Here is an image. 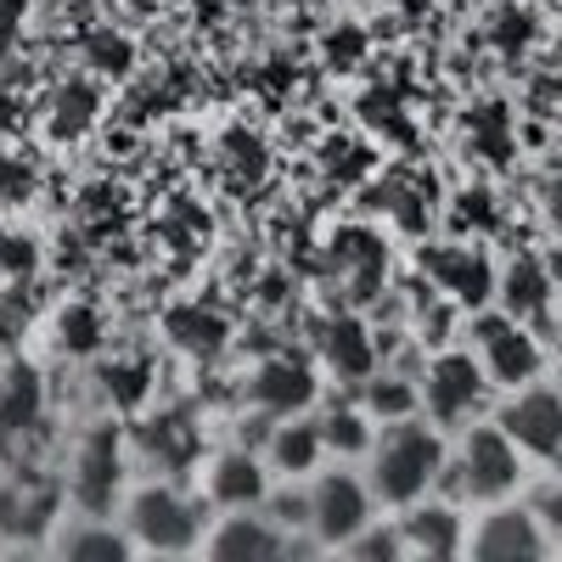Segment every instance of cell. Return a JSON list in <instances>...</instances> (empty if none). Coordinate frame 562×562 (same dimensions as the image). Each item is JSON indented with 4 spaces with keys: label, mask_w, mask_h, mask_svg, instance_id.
Segmentation results:
<instances>
[{
    "label": "cell",
    "mask_w": 562,
    "mask_h": 562,
    "mask_svg": "<svg viewBox=\"0 0 562 562\" xmlns=\"http://www.w3.org/2000/svg\"><path fill=\"white\" fill-rule=\"evenodd\" d=\"M445 467L450 461H445L439 434L405 416V422H389V434L371 445V490L389 506H411L445 479Z\"/></svg>",
    "instance_id": "cell-1"
},
{
    "label": "cell",
    "mask_w": 562,
    "mask_h": 562,
    "mask_svg": "<svg viewBox=\"0 0 562 562\" xmlns=\"http://www.w3.org/2000/svg\"><path fill=\"white\" fill-rule=\"evenodd\" d=\"M445 484L461 501H506L524 484V445L512 439L501 422L495 428H473L461 439L456 461L445 467Z\"/></svg>",
    "instance_id": "cell-2"
},
{
    "label": "cell",
    "mask_w": 562,
    "mask_h": 562,
    "mask_svg": "<svg viewBox=\"0 0 562 562\" xmlns=\"http://www.w3.org/2000/svg\"><path fill=\"white\" fill-rule=\"evenodd\" d=\"M124 524H130V535H135L140 551H192V546L209 540V535H203V501L180 495L175 484L135 490Z\"/></svg>",
    "instance_id": "cell-3"
},
{
    "label": "cell",
    "mask_w": 562,
    "mask_h": 562,
    "mask_svg": "<svg viewBox=\"0 0 562 562\" xmlns=\"http://www.w3.org/2000/svg\"><path fill=\"white\" fill-rule=\"evenodd\" d=\"M473 355L484 360V371L501 389H524L540 378V344L529 338V321H518L512 310L473 321Z\"/></svg>",
    "instance_id": "cell-4"
},
{
    "label": "cell",
    "mask_w": 562,
    "mask_h": 562,
    "mask_svg": "<svg viewBox=\"0 0 562 562\" xmlns=\"http://www.w3.org/2000/svg\"><path fill=\"white\" fill-rule=\"evenodd\" d=\"M124 490V450H119V428H90L74 450V473H68V495L79 512H90V518H102V512H113Z\"/></svg>",
    "instance_id": "cell-5"
},
{
    "label": "cell",
    "mask_w": 562,
    "mask_h": 562,
    "mask_svg": "<svg viewBox=\"0 0 562 562\" xmlns=\"http://www.w3.org/2000/svg\"><path fill=\"white\" fill-rule=\"evenodd\" d=\"M490 371H484V360L479 355H461V349H450V355H439L434 366H428V378H422V405L434 411V422H467L479 405H484V394H490Z\"/></svg>",
    "instance_id": "cell-6"
},
{
    "label": "cell",
    "mask_w": 562,
    "mask_h": 562,
    "mask_svg": "<svg viewBox=\"0 0 562 562\" xmlns=\"http://www.w3.org/2000/svg\"><path fill=\"white\" fill-rule=\"evenodd\" d=\"M371 524V490L355 473H326L310 490V535L321 546H349Z\"/></svg>",
    "instance_id": "cell-7"
},
{
    "label": "cell",
    "mask_w": 562,
    "mask_h": 562,
    "mask_svg": "<svg viewBox=\"0 0 562 562\" xmlns=\"http://www.w3.org/2000/svg\"><path fill=\"white\" fill-rule=\"evenodd\" d=\"M416 265H422V276H428L445 299L473 304V310H479L484 299H495V288H501L490 254L473 248V243H439V248H422Z\"/></svg>",
    "instance_id": "cell-8"
},
{
    "label": "cell",
    "mask_w": 562,
    "mask_h": 562,
    "mask_svg": "<svg viewBox=\"0 0 562 562\" xmlns=\"http://www.w3.org/2000/svg\"><path fill=\"white\" fill-rule=\"evenodd\" d=\"M467 551L473 557H490V562H535L551 551V535H546V518L529 506H495L490 518L467 535Z\"/></svg>",
    "instance_id": "cell-9"
},
{
    "label": "cell",
    "mask_w": 562,
    "mask_h": 562,
    "mask_svg": "<svg viewBox=\"0 0 562 562\" xmlns=\"http://www.w3.org/2000/svg\"><path fill=\"white\" fill-rule=\"evenodd\" d=\"M501 428L524 445L535 461H562V394L551 389H524L501 411Z\"/></svg>",
    "instance_id": "cell-10"
},
{
    "label": "cell",
    "mask_w": 562,
    "mask_h": 562,
    "mask_svg": "<svg viewBox=\"0 0 562 562\" xmlns=\"http://www.w3.org/2000/svg\"><path fill=\"white\" fill-rule=\"evenodd\" d=\"M135 450L147 456L158 473H186L198 456H203V428L192 422V411H158L135 428Z\"/></svg>",
    "instance_id": "cell-11"
},
{
    "label": "cell",
    "mask_w": 562,
    "mask_h": 562,
    "mask_svg": "<svg viewBox=\"0 0 562 562\" xmlns=\"http://www.w3.org/2000/svg\"><path fill=\"white\" fill-rule=\"evenodd\" d=\"M203 551L220 557V562H265V557L288 551V535L276 529V518H259L254 506H237V512H231V518L203 540Z\"/></svg>",
    "instance_id": "cell-12"
},
{
    "label": "cell",
    "mask_w": 562,
    "mask_h": 562,
    "mask_svg": "<svg viewBox=\"0 0 562 562\" xmlns=\"http://www.w3.org/2000/svg\"><path fill=\"white\" fill-rule=\"evenodd\" d=\"M248 400L259 411H270V416H293V411H304L315 400V371L304 360H293V355H276L248 378Z\"/></svg>",
    "instance_id": "cell-13"
},
{
    "label": "cell",
    "mask_w": 562,
    "mask_h": 562,
    "mask_svg": "<svg viewBox=\"0 0 562 562\" xmlns=\"http://www.w3.org/2000/svg\"><path fill=\"white\" fill-rule=\"evenodd\" d=\"M400 535H405V557H456L467 551V524L456 506H439V501H411V512L400 518Z\"/></svg>",
    "instance_id": "cell-14"
},
{
    "label": "cell",
    "mask_w": 562,
    "mask_h": 562,
    "mask_svg": "<svg viewBox=\"0 0 562 562\" xmlns=\"http://www.w3.org/2000/svg\"><path fill=\"white\" fill-rule=\"evenodd\" d=\"M57 524V484L18 479L0 490V535L7 540H40Z\"/></svg>",
    "instance_id": "cell-15"
},
{
    "label": "cell",
    "mask_w": 562,
    "mask_h": 562,
    "mask_svg": "<svg viewBox=\"0 0 562 562\" xmlns=\"http://www.w3.org/2000/svg\"><path fill=\"white\" fill-rule=\"evenodd\" d=\"M321 360H326V371H338L344 383H366L371 366H378V338H371L355 315H338L321 333Z\"/></svg>",
    "instance_id": "cell-16"
},
{
    "label": "cell",
    "mask_w": 562,
    "mask_h": 562,
    "mask_svg": "<svg viewBox=\"0 0 562 562\" xmlns=\"http://www.w3.org/2000/svg\"><path fill=\"white\" fill-rule=\"evenodd\" d=\"M378 209L400 225V231H422L434 220V175L422 169H389L378 186Z\"/></svg>",
    "instance_id": "cell-17"
},
{
    "label": "cell",
    "mask_w": 562,
    "mask_h": 562,
    "mask_svg": "<svg viewBox=\"0 0 562 562\" xmlns=\"http://www.w3.org/2000/svg\"><path fill=\"white\" fill-rule=\"evenodd\" d=\"M209 495H214L225 512L259 506V501L270 495V479H265V467H259L248 450H225V456H214V467H209Z\"/></svg>",
    "instance_id": "cell-18"
},
{
    "label": "cell",
    "mask_w": 562,
    "mask_h": 562,
    "mask_svg": "<svg viewBox=\"0 0 562 562\" xmlns=\"http://www.w3.org/2000/svg\"><path fill=\"white\" fill-rule=\"evenodd\" d=\"M551 293H557V276H551L546 259L524 254V259H512L506 276H501V299H506V310L518 321H546L551 315Z\"/></svg>",
    "instance_id": "cell-19"
},
{
    "label": "cell",
    "mask_w": 562,
    "mask_h": 562,
    "mask_svg": "<svg viewBox=\"0 0 562 562\" xmlns=\"http://www.w3.org/2000/svg\"><path fill=\"white\" fill-rule=\"evenodd\" d=\"M333 265L338 276L355 288V299H371V288L383 281L389 270V248L378 231H338V243H333Z\"/></svg>",
    "instance_id": "cell-20"
},
{
    "label": "cell",
    "mask_w": 562,
    "mask_h": 562,
    "mask_svg": "<svg viewBox=\"0 0 562 562\" xmlns=\"http://www.w3.org/2000/svg\"><path fill=\"white\" fill-rule=\"evenodd\" d=\"M164 333H169V344H175V349L209 360V355H220V349H225L231 321H225L214 304H175V310L164 315Z\"/></svg>",
    "instance_id": "cell-21"
},
{
    "label": "cell",
    "mask_w": 562,
    "mask_h": 562,
    "mask_svg": "<svg viewBox=\"0 0 562 562\" xmlns=\"http://www.w3.org/2000/svg\"><path fill=\"white\" fill-rule=\"evenodd\" d=\"M45 411V394H40V378L29 366H7L0 371V445L29 434Z\"/></svg>",
    "instance_id": "cell-22"
},
{
    "label": "cell",
    "mask_w": 562,
    "mask_h": 562,
    "mask_svg": "<svg viewBox=\"0 0 562 562\" xmlns=\"http://www.w3.org/2000/svg\"><path fill=\"white\" fill-rule=\"evenodd\" d=\"M326 456V434H321V422H288V428H276L270 434V461H276V473H315V461Z\"/></svg>",
    "instance_id": "cell-23"
},
{
    "label": "cell",
    "mask_w": 562,
    "mask_h": 562,
    "mask_svg": "<svg viewBox=\"0 0 562 562\" xmlns=\"http://www.w3.org/2000/svg\"><path fill=\"white\" fill-rule=\"evenodd\" d=\"M57 551L74 557V562H119V557H130V551H140V546H135V535H119V529H108L102 518H90V512H85V524L68 529V535L57 540Z\"/></svg>",
    "instance_id": "cell-24"
},
{
    "label": "cell",
    "mask_w": 562,
    "mask_h": 562,
    "mask_svg": "<svg viewBox=\"0 0 562 562\" xmlns=\"http://www.w3.org/2000/svg\"><path fill=\"white\" fill-rule=\"evenodd\" d=\"M102 389H108V400L124 405V411L147 405V394H153V360H147V355H119V360H108Z\"/></svg>",
    "instance_id": "cell-25"
},
{
    "label": "cell",
    "mask_w": 562,
    "mask_h": 562,
    "mask_svg": "<svg viewBox=\"0 0 562 562\" xmlns=\"http://www.w3.org/2000/svg\"><path fill=\"white\" fill-rule=\"evenodd\" d=\"M45 113H52L45 124H52V135H57V140H74V135H85V124H90V119H97V90H90L85 79H74V85H63V90H57Z\"/></svg>",
    "instance_id": "cell-26"
},
{
    "label": "cell",
    "mask_w": 562,
    "mask_h": 562,
    "mask_svg": "<svg viewBox=\"0 0 562 562\" xmlns=\"http://www.w3.org/2000/svg\"><path fill=\"white\" fill-rule=\"evenodd\" d=\"M467 140H473V153H484L490 164H506L512 158V113L506 108H473L467 113Z\"/></svg>",
    "instance_id": "cell-27"
},
{
    "label": "cell",
    "mask_w": 562,
    "mask_h": 562,
    "mask_svg": "<svg viewBox=\"0 0 562 562\" xmlns=\"http://www.w3.org/2000/svg\"><path fill=\"white\" fill-rule=\"evenodd\" d=\"M57 338H63L68 355H97L102 338H108V321H102L97 304H68V310L57 315Z\"/></svg>",
    "instance_id": "cell-28"
},
{
    "label": "cell",
    "mask_w": 562,
    "mask_h": 562,
    "mask_svg": "<svg viewBox=\"0 0 562 562\" xmlns=\"http://www.w3.org/2000/svg\"><path fill=\"white\" fill-rule=\"evenodd\" d=\"M371 422H378V416H371L366 405H360V411H333V416L321 422L326 450H338V456H360V450H371V445H378V439H371Z\"/></svg>",
    "instance_id": "cell-29"
},
{
    "label": "cell",
    "mask_w": 562,
    "mask_h": 562,
    "mask_svg": "<svg viewBox=\"0 0 562 562\" xmlns=\"http://www.w3.org/2000/svg\"><path fill=\"white\" fill-rule=\"evenodd\" d=\"M416 400H422V394H416L405 378H366V411L378 416L383 428H389V422H405V416L416 411Z\"/></svg>",
    "instance_id": "cell-30"
},
{
    "label": "cell",
    "mask_w": 562,
    "mask_h": 562,
    "mask_svg": "<svg viewBox=\"0 0 562 562\" xmlns=\"http://www.w3.org/2000/svg\"><path fill=\"white\" fill-rule=\"evenodd\" d=\"M85 68H97V74H130L135 68V45L113 29H90L85 34Z\"/></svg>",
    "instance_id": "cell-31"
},
{
    "label": "cell",
    "mask_w": 562,
    "mask_h": 562,
    "mask_svg": "<svg viewBox=\"0 0 562 562\" xmlns=\"http://www.w3.org/2000/svg\"><path fill=\"white\" fill-rule=\"evenodd\" d=\"M450 220L456 225H473V231H490L495 225V198L490 192H461L456 209H450Z\"/></svg>",
    "instance_id": "cell-32"
},
{
    "label": "cell",
    "mask_w": 562,
    "mask_h": 562,
    "mask_svg": "<svg viewBox=\"0 0 562 562\" xmlns=\"http://www.w3.org/2000/svg\"><path fill=\"white\" fill-rule=\"evenodd\" d=\"M34 186V169L23 158H0V203H23Z\"/></svg>",
    "instance_id": "cell-33"
},
{
    "label": "cell",
    "mask_w": 562,
    "mask_h": 562,
    "mask_svg": "<svg viewBox=\"0 0 562 562\" xmlns=\"http://www.w3.org/2000/svg\"><path fill=\"white\" fill-rule=\"evenodd\" d=\"M360 52H366V34H360V29H338L333 40H326V57H333L338 68H355Z\"/></svg>",
    "instance_id": "cell-34"
},
{
    "label": "cell",
    "mask_w": 562,
    "mask_h": 562,
    "mask_svg": "<svg viewBox=\"0 0 562 562\" xmlns=\"http://www.w3.org/2000/svg\"><path fill=\"white\" fill-rule=\"evenodd\" d=\"M495 40L506 45V52H512V45H524V40H529V18L512 12V7H501V12H495Z\"/></svg>",
    "instance_id": "cell-35"
},
{
    "label": "cell",
    "mask_w": 562,
    "mask_h": 562,
    "mask_svg": "<svg viewBox=\"0 0 562 562\" xmlns=\"http://www.w3.org/2000/svg\"><path fill=\"white\" fill-rule=\"evenodd\" d=\"M366 124H371V130H383V124H389V130L405 135V124H400V102L383 97V90H378V97H366Z\"/></svg>",
    "instance_id": "cell-36"
},
{
    "label": "cell",
    "mask_w": 562,
    "mask_h": 562,
    "mask_svg": "<svg viewBox=\"0 0 562 562\" xmlns=\"http://www.w3.org/2000/svg\"><path fill=\"white\" fill-rule=\"evenodd\" d=\"M535 512L546 518V535H551V546L562 551V484H551V490L540 495V506H535Z\"/></svg>",
    "instance_id": "cell-37"
},
{
    "label": "cell",
    "mask_w": 562,
    "mask_h": 562,
    "mask_svg": "<svg viewBox=\"0 0 562 562\" xmlns=\"http://www.w3.org/2000/svg\"><path fill=\"white\" fill-rule=\"evenodd\" d=\"M23 12H29V0H0V52L18 40V29H23Z\"/></svg>",
    "instance_id": "cell-38"
},
{
    "label": "cell",
    "mask_w": 562,
    "mask_h": 562,
    "mask_svg": "<svg viewBox=\"0 0 562 562\" xmlns=\"http://www.w3.org/2000/svg\"><path fill=\"white\" fill-rule=\"evenodd\" d=\"M34 265V248L18 243V237H0V270H29Z\"/></svg>",
    "instance_id": "cell-39"
},
{
    "label": "cell",
    "mask_w": 562,
    "mask_h": 562,
    "mask_svg": "<svg viewBox=\"0 0 562 562\" xmlns=\"http://www.w3.org/2000/svg\"><path fill=\"white\" fill-rule=\"evenodd\" d=\"M540 198H546V214H551V220H562V164H551L546 192H540Z\"/></svg>",
    "instance_id": "cell-40"
},
{
    "label": "cell",
    "mask_w": 562,
    "mask_h": 562,
    "mask_svg": "<svg viewBox=\"0 0 562 562\" xmlns=\"http://www.w3.org/2000/svg\"><path fill=\"white\" fill-rule=\"evenodd\" d=\"M546 265H551V276H557V288H562V248H557V254H551Z\"/></svg>",
    "instance_id": "cell-41"
}]
</instances>
